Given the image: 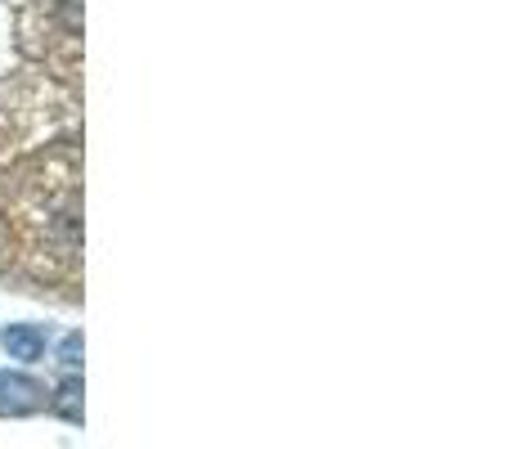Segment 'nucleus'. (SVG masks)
<instances>
[{"label": "nucleus", "mask_w": 512, "mask_h": 449, "mask_svg": "<svg viewBox=\"0 0 512 449\" xmlns=\"http://www.w3.org/2000/svg\"><path fill=\"white\" fill-rule=\"evenodd\" d=\"M41 405H50L45 387L27 373H0V414L9 418H23V414H36Z\"/></svg>", "instance_id": "obj_1"}, {"label": "nucleus", "mask_w": 512, "mask_h": 449, "mask_svg": "<svg viewBox=\"0 0 512 449\" xmlns=\"http://www.w3.org/2000/svg\"><path fill=\"white\" fill-rule=\"evenodd\" d=\"M0 346H5L9 360L36 364L45 355V328L41 324H9L5 333H0Z\"/></svg>", "instance_id": "obj_2"}, {"label": "nucleus", "mask_w": 512, "mask_h": 449, "mask_svg": "<svg viewBox=\"0 0 512 449\" xmlns=\"http://www.w3.org/2000/svg\"><path fill=\"white\" fill-rule=\"evenodd\" d=\"M50 409L63 418V423H81V378L77 373H68V378L59 382V396L50 400Z\"/></svg>", "instance_id": "obj_3"}, {"label": "nucleus", "mask_w": 512, "mask_h": 449, "mask_svg": "<svg viewBox=\"0 0 512 449\" xmlns=\"http://www.w3.org/2000/svg\"><path fill=\"white\" fill-rule=\"evenodd\" d=\"M59 364H63V369H77V364H81V333H68L59 342Z\"/></svg>", "instance_id": "obj_4"}]
</instances>
